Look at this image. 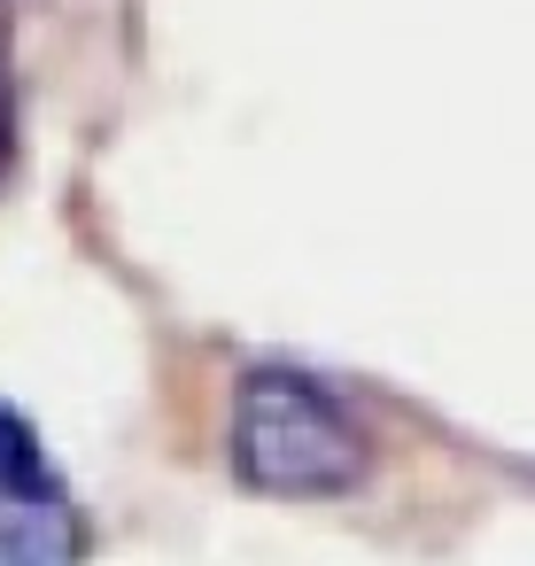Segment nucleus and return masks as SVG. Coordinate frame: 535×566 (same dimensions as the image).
I'll list each match as a JSON object with an SVG mask.
<instances>
[{
	"label": "nucleus",
	"instance_id": "3",
	"mask_svg": "<svg viewBox=\"0 0 535 566\" xmlns=\"http://www.w3.org/2000/svg\"><path fill=\"white\" fill-rule=\"evenodd\" d=\"M17 171V94H9V63H0V187Z\"/></svg>",
	"mask_w": 535,
	"mask_h": 566
},
{
	"label": "nucleus",
	"instance_id": "2",
	"mask_svg": "<svg viewBox=\"0 0 535 566\" xmlns=\"http://www.w3.org/2000/svg\"><path fill=\"white\" fill-rule=\"evenodd\" d=\"M78 558L86 520L48 434L17 403H0V566H78Z\"/></svg>",
	"mask_w": 535,
	"mask_h": 566
},
{
	"label": "nucleus",
	"instance_id": "1",
	"mask_svg": "<svg viewBox=\"0 0 535 566\" xmlns=\"http://www.w3.org/2000/svg\"><path fill=\"white\" fill-rule=\"evenodd\" d=\"M225 458H233L241 489L318 504V496L365 489L373 427L326 373H311L295 357H256V365H241L233 403H225Z\"/></svg>",
	"mask_w": 535,
	"mask_h": 566
}]
</instances>
